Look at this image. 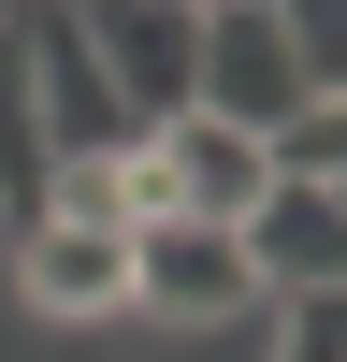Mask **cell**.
<instances>
[{
  "mask_svg": "<svg viewBox=\"0 0 347 362\" xmlns=\"http://www.w3.org/2000/svg\"><path fill=\"white\" fill-rule=\"evenodd\" d=\"M73 29H87V58H102V87H116L130 131H174L188 116V87H202V0H73Z\"/></svg>",
  "mask_w": 347,
  "mask_h": 362,
  "instance_id": "cell-1",
  "label": "cell"
},
{
  "mask_svg": "<svg viewBox=\"0 0 347 362\" xmlns=\"http://www.w3.org/2000/svg\"><path fill=\"white\" fill-rule=\"evenodd\" d=\"M130 305H145V319H188V334L246 319V305H260L246 232H217V218H159V232H130Z\"/></svg>",
  "mask_w": 347,
  "mask_h": 362,
  "instance_id": "cell-2",
  "label": "cell"
},
{
  "mask_svg": "<svg viewBox=\"0 0 347 362\" xmlns=\"http://www.w3.org/2000/svg\"><path fill=\"white\" fill-rule=\"evenodd\" d=\"M188 116L260 131V145L304 116V73H289V44H275V15H260V0H217V15H202V87H188Z\"/></svg>",
  "mask_w": 347,
  "mask_h": 362,
  "instance_id": "cell-3",
  "label": "cell"
},
{
  "mask_svg": "<svg viewBox=\"0 0 347 362\" xmlns=\"http://www.w3.org/2000/svg\"><path fill=\"white\" fill-rule=\"evenodd\" d=\"M246 276L260 290H304V305H347V203L318 174H275L246 203Z\"/></svg>",
  "mask_w": 347,
  "mask_h": 362,
  "instance_id": "cell-4",
  "label": "cell"
},
{
  "mask_svg": "<svg viewBox=\"0 0 347 362\" xmlns=\"http://www.w3.org/2000/svg\"><path fill=\"white\" fill-rule=\"evenodd\" d=\"M159 174H174V218L246 232V203L275 189V145H260V131H217V116H174V131H159Z\"/></svg>",
  "mask_w": 347,
  "mask_h": 362,
  "instance_id": "cell-5",
  "label": "cell"
},
{
  "mask_svg": "<svg viewBox=\"0 0 347 362\" xmlns=\"http://www.w3.org/2000/svg\"><path fill=\"white\" fill-rule=\"evenodd\" d=\"M15 290L44 319H130V232H15Z\"/></svg>",
  "mask_w": 347,
  "mask_h": 362,
  "instance_id": "cell-6",
  "label": "cell"
},
{
  "mask_svg": "<svg viewBox=\"0 0 347 362\" xmlns=\"http://www.w3.org/2000/svg\"><path fill=\"white\" fill-rule=\"evenodd\" d=\"M44 174H58V145H44V87H29V15L0 29V218L15 232H44Z\"/></svg>",
  "mask_w": 347,
  "mask_h": 362,
  "instance_id": "cell-7",
  "label": "cell"
},
{
  "mask_svg": "<svg viewBox=\"0 0 347 362\" xmlns=\"http://www.w3.org/2000/svg\"><path fill=\"white\" fill-rule=\"evenodd\" d=\"M289 44V73H304V102H347V0H260Z\"/></svg>",
  "mask_w": 347,
  "mask_h": 362,
  "instance_id": "cell-8",
  "label": "cell"
},
{
  "mask_svg": "<svg viewBox=\"0 0 347 362\" xmlns=\"http://www.w3.org/2000/svg\"><path fill=\"white\" fill-rule=\"evenodd\" d=\"M275 174H318V189H347V102H304L275 131Z\"/></svg>",
  "mask_w": 347,
  "mask_h": 362,
  "instance_id": "cell-9",
  "label": "cell"
},
{
  "mask_svg": "<svg viewBox=\"0 0 347 362\" xmlns=\"http://www.w3.org/2000/svg\"><path fill=\"white\" fill-rule=\"evenodd\" d=\"M15 15H29V0H0V29H15Z\"/></svg>",
  "mask_w": 347,
  "mask_h": 362,
  "instance_id": "cell-10",
  "label": "cell"
}]
</instances>
